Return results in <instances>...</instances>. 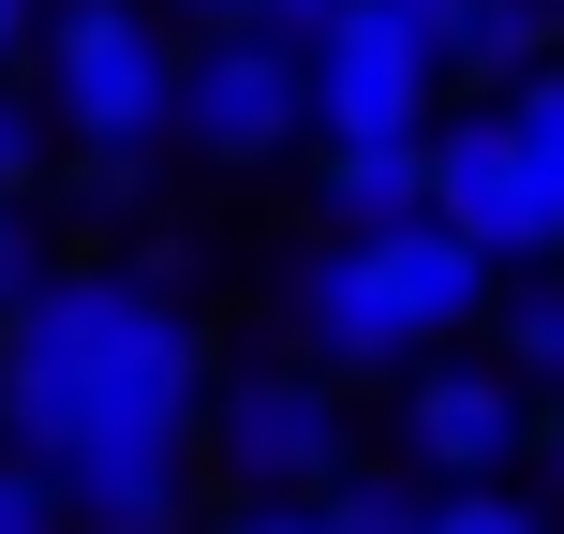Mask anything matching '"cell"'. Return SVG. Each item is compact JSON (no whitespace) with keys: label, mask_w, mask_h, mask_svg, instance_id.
I'll return each instance as SVG.
<instances>
[{"label":"cell","mask_w":564,"mask_h":534,"mask_svg":"<svg viewBox=\"0 0 564 534\" xmlns=\"http://www.w3.org/2000/svg\"><path fill=\"white\" fill-rule=\"evenodd\" d=\"M0 446L75 490L89 534H178L208 446V341L149 268H45V297L0 327Z\"/></svg>","instance_id":"obj_1"},{"label":"cell","mask_w":564,"mask_h":534,"mask_svg":"<svg viewBox=\"0 0 564 534\" xmlns=\"http://www.w3.org/2000/svg\"><path fill=\"white\" fill-rule=\"evenodd\" d=\"M476 312H506V253L416 208V224H371V238H327L297 268V341L327 371H387V357H446Z\"/></svg>","instance_id":"obj_2"},{"label":"cell","mask_w":564,"mask_h":534,"mask_svg":"<svg viewBox=\"0 0 564 534\" xmlns=\"http://www.w3.org/2000/svg\"><path fill=\"white\" fill-rule=\"evenodd\" d=\"M45 119H59V149L178 134V59L149 30V0H59L45 15Z\"/></svg>","instance_id":"obj_3"},{"label":"cell","mask_w":564,"mask_h":534,"mask_svg":"<svg viewBox=\"0 0 564 534\" xmlns=\"http://www.w3.org/2000/svg\"><path fill=\"white\" fill-rule=\"evenodd\" d=\"M208 460H224L253 505H312V490H341V476H357V446H341V386H327V357L224 371V386H208Z\"/></svg>","instance_id":"obj_4"},{"label":"cell","mask_w":564,"mask_h":534,"mask_svg":"<svg viewBox=\"0 0 564 534\" xmlns=\"http://www.w3.org/2000/svg\"><path fill=\"white\" fill-rule=\"evenodd\" d=\"M401 446H416L431 490H506L520 460H535V386H520L506 357H416V386H401Z\"/></svg>","instance_id":"obj_5"},{"label":"cell","mask_w":564,"mask_h":534,"mask_svg":"<svg viewBox=\"0 0 564 534\" xmlns=\"http://www.w3.org/2000/svg\"><path fill=\"white\" fill-rule=\"evenodd\" d=\"M178 134L208 149V164H282V149L312 134V59L268 45V30H208L194 59H178Z\"/></svg>","instance_id":"obj_6"},{"label":"cell","mask_w":564,"mask_h":534,"mask_svg":"<svg viewBox=\"0 0 564 534\" xmlns=\"http://www.w3.org/2000/svg\"><path fill=\"white\" fill-rule=\"evenodd\" d=\"M431 75H446V59H431L387 0H357V15L312 45V149H416L431 134Z\"/></svg>","instance_id":"obj_7"},{"label":"cell","mask_w":564,"mask_h":534,"mask_svg":"<svg viewBox=\"0 0 564 534\" xmlns=\"http://www.w3.org/2000/svg\"><path fill=\"white\" fill-rule=\"evenodd\" d=\"M431 208H446L476 253H564V194L535 178V149H520V119L506 105H460V119H431Z\"/></svg>","instance_id":"obj_8"},{"label":"cell","mask_w":564,"mask_h":534,"mask_svg":"<svg viewBox=\"0 0 564 534\" xmlns=\"http://www.w3.org/2000/svg\"><path fill=\"white\" fill-rule=\"evenodd\" d=\"M312 178H327V238L416 224V208H431V134L416 149H312Z\"/></svg>","instance_id":"obj_9"},{"label":"cell","mask_w":564,"mask_h":534,"mask_svg":"<svg viewBox=\"0 0 564 534\" xmlns=\"http://www.w3.org/2000/svg\"><path fill=\"white\" fill-rule=\"evenodd\" d=\"M535 59H564L550 45V0H476V30H460V75H535Z\"/></svg>","instance_id":"obj_10"},{"label":"cell","mask_w":564,"mask_h":534,"mask_svg":"<svg viewBox=\"0 0 564 534\" xmlns=\"http://www.w3.org/2000/svg\"><path fill=\"white\" fill-rule=\"evenodd\" d=\"M506 371H520V386H564V268L550 282H520V297H506Z\"/></svg>","instance_id":"obj_11"},{"label":"cell","mask_w":564,"mask_h":534,"mask_svg":"<svg viewBox=\"0 0 564 534\" xmlns=\"http://www.w3.org/2000/svg\"><path fill=\"white\" fill-rule=\"evenodd\" d=\"M312 520H327V534H431V490H401V476H341V490H312Z\"/></svg>","instance_id":"obj_12"},{"label":"cell","mask_w":564,"mask_h":534,"mask_svg":"<svg viewBox=\"0 0 564 534\" xmlns=\"http://www.w3.org/2000/svg\"><path fill=\"white\" fill-rule=\"evenodd\" d=\"M0 534H89V520H75V490H59L30 446H0Z\"/></svg>","instance_id":"obj_13"},{"label":"cell","mask_w":564,"mask_h":534,"mask_svg":"<svg viewBox=\"0 0 564 534\" xmlns=\"http://www.w3.org/2000/svg\"><path fill=\"white\" fill-rule=\"evenodd\" d=\"M506 119H520V149H535V178L564 194V59H535V75L506 89Z\"/></svg>","instance_id":"obj_14"},{"label":"cell","mask_w":564,"mask_h":534,"mask_svg":"<svg viewBox=\"0 0 564 534\" xmlns=\"http://www.w3.org/2000/svg\"><path fill=\"white\" fill-rule=\"evenodd\" d=\"M45 149H59L45 89H15V75H0V194H30V178H45Z\"/></svg>","instance_id":"obj_15"},{"label":"cell","mask_w":564,"mask_h":534,"mask_svg":"<svg viewBox=\"0 0 564 534\" xmlns=\"http://www.w3.org/2000/svg\"><path fill=\"white\" fill-rule=\"evenodd\" d=\"M75 208L89 224H134L149 208V149H75Z\"/></svg>","instance_id":"obj_16"},{"label":"cell","mask_w":564,"mask_h":534,"mask_svg":"<svg viewBox=\"0 0 564 534\" xmlns=\"http://www.w3.org/2000/svg\"><path fill=\"white\" fill-rule=\"evenodd\" d=\"M45 297V224H30V194H0V327Z\"/></svg>","instance_id":"obj_17"},{"label":"cell","mask_w":564,"mask_h":534,"mask_svg":"<svg viewBox=\"0 0 564 534\" xmlns=\"http://www.w3.org/2000/svg\"><path fill=\"white\" fill-rule=\"evenodd\" d=\"M431 534H550V520L506 505V490H431Z\"/></svg>","instance_id":"obj_18"},{"label":"cell","mask_w":564,"mask_h":534,"mask_svg":"<svg viewBox=\"0 0 564 534\" xmlns=\"http://www.w3.org/2000/svg\"><path fill=\"white\" fill-rule=\"evenodd\" d=\"M341 15H357V0H268V45H297V59H312Z\"/></svg>","instance_id":"obj_19"},{"label":"cell","mask_w":564,"mask_h":534,"mask_svg":"<svg viewBox=\"0 0 564 534\" xmlns=\"http://www.w3.org/2000/svg\"><path fill=\"white\" fill-rule=\"evenodd\" d=\"M387 15H401V30H416V45H431V59H460V30H476V0H387Z\"/></svg>","instance_id":"obj_20"},{"label":"cell","mask_w":564,"mask_h":534,"mask_svg":"<svg viewBox=\"0 0 564 534\" xmlns=\"http://www.w3.org/2000/svg\"><path fill=\"white\" fill-rule=\"evenodd\" d=\"M30 45H45V0H0V75H15Z\"/></svg>","instance_id":"obj_21"},{"label":"cell","mask_w":564,"mask_h":534,"mask_svg":"<svg viewBox=\"0 0 564 534\" xmlns=\"http://www.w3.org/2000/svg\"><path fill=\"white\" fill-rule=\"evenodd\" d=\"M535 476H550V490H564V386H550V401H535Z\"/></svg>","instance_id":"obj_22"},{"label":"cell","mask_w":564,"mask_h":534,"mask_svg":"<svg viewBox=\"0 0 564 534\" xmlns=\"http://www.w3.org/2000/svg\"><path fill=\"white\" fill-rule=\"evenodd\" d=\"M224 534H327V520H312V505H238Z\"/></svg>","instance_id":"obj_23"},{"label":"cell","mask_w":564,"mask_h":534,"mask_svg":"<svg viewBox=\"0 0 564 534\" xmlns=\"http://www.w3.org/2000/svg\"><path fill=\"white\" fill-rule=\"evenodd\" d=\"M194 30H268V0H178Z\"/></svg>","instance_id":"obj_24"}]
</instances>
